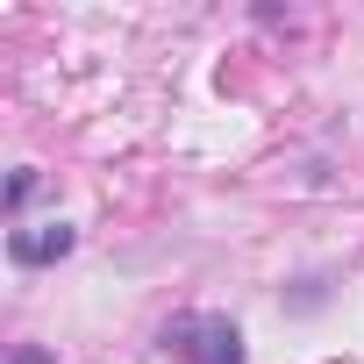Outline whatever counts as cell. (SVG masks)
<instances>
[{
    "label": "cell",
    "instance_id": "cell-1",
    "mask_svg": "<svg viewBox=\"0 0 364 364\" xmlns=\"http://www.w3.org/2000/svg\"><path fill=\"white\" fill-rule=\"evenodd\" d=\"M186 350H193L200 364H243V357H236V328H222V321H208L200 343H186Z\"/></svg>",
    "mask_w": 364,
    "mask_h": 364
},
{
    "label": "cell",
    "instance_id": "cell-2",
    "mask_svg": "<svg viewBox=\"0 0 364 364\" xmlns=\"http://www.w3.org/2000/svg\"><path fill=\"white\" fill-rule=\"evenodd\" d=\"M72 236L65 229H43V236H15V257H50V250H65Z\"/></svg>",
    "mask_w": 364,
    "mask_h": 364
},
{
    "label": "cell",
    "instance_id": "cell-3",
    "mask_svg": "<svg viewBox=\"0 0 364 364\" xmlns=\"http://www.w3.org/2000/svg\"><path fill=\"white\" fill-rule=\"evenodd\" d=\"M22 364H43V357H36V350H29V357H22Z\"/></svg>",
    "mask_w": 364,
    "mask_h": 364
}]
</instances>
